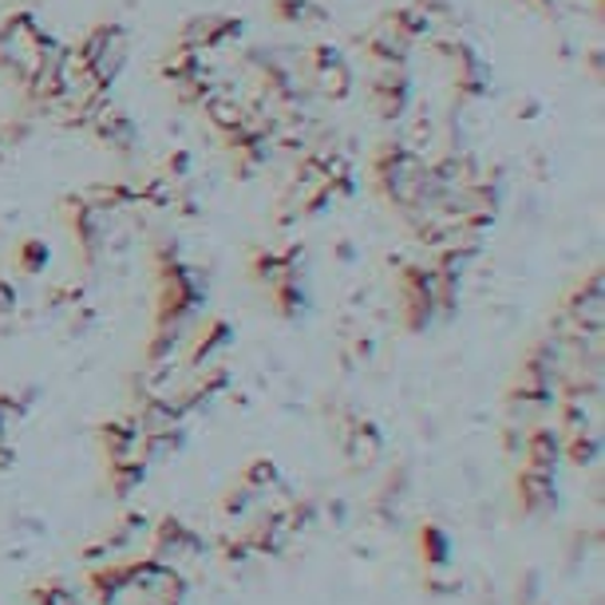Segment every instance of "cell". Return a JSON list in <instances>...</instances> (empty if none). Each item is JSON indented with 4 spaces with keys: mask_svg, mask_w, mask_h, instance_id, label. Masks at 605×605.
I'll return each mask as SVG.
<instances>
[{
    "mask_svg": "<svg viewBox=\"0 0 605 605\" xmlns=\"http://www.w3.org/2000/svg\"><path fill=\"white\" fill-rule=\"evenodd\" d=\"M376 182L384 190V199L400 210V214H412L427 202L432 194V167L420 151L396 142V147H384L376 159Z\"/></svg>",
    "mask_w": 605,
    "mask_h": 605,
    "instance_id": "6da1fadb",
    "label": "cell"
},
{
    "mask_svg": "<svg viewBox=\"0 0 605 605\" xmlns=\"http://www.w3.org/2000/svg\"><path fill=\"white\" fill-rule=\"evenodd\" d=\"M52 47L56 44L47 40V32L40 29L29 12H17V17L4 20V29H0V64L9 67L20 84H29V79L36 76L40 67H44V60L52 56Z\"/></svg>",
    "mask_w": 605,
    "mask_h": 605,
    "instance_id": "7a4b0ae2",
    "label": "cell"
},
{
    "mask_svg": "<svg viewBox=\"0 0 605 605\" xmlns=\"http://www.w3.org/2000/svg\"><path fill=\"white\" fill-rule=\"evenodd\" d=\"M79 56L87 60L92 76L99 79V87H112L115 76L124 72L127 56H131V40L119 24H99L92 36L79 44Z\"/></svg>",
    "mask_w": 605,
    "mask_h": 605,
    "instance_id": "3957f363",
    "label": "cell"
},
{
    "mask_svg": "<svg viewBox=\"0 0 605 605\" xmlns=\"http://www.w3.org/2000/svg\"><path fill=\"white\" fill-rule=\"evenodd\" d=\"M570 312V325H574V341H586L594 332H602V321H605V294H602V274H590L586 282L577 285L574 301L566 305Z\"/></svg>",
    "mask_w": 605,
    "mask_h": 605,
    "instance_id": "277c9868",
    "label": "cell"
},
{
    "mask_svg": "<svg viewBox=\"0 0 605 605\" xmlns=\"http://www.w3.org/2000/svg\"><path fill=\"white\" fill-rule=\"evenodd\" d=\"M312 84L317 92L329 95V99H344L352 92V67L344 64L341 52H332V47H317L312 52Z\"/></svg>",
    "mask_w": 605,
    "mask_h": 605,
    "instance_id": "5b68a950",
    "label": "cell"
},
{
    "mask_svg": "<svg viewBox=\"0 0 605 605\" xmlns=\"http://www.w3.org/2000/svg\"><path fill=\"white\" fill-rule=\"evenodd\" d=\"M202 112H206V119L217 127V131H226V135H234L237 127L250 119V107L237 104L234 95H222V92L206 95V99H202Z\"/></svg>",
    "mask_w": 605,
    "mask_h": 605,
    "instance_id": "8992f818",
    "label": "cell"
},
{
    "mask_svg": "<svg viewBox=\"0 0 605 605\" xmlns=\"http://www.w3.org/2000/svg\"><path fill=\"white\" fill-rule=\"evenodd\" d=\"M349 455H352V464H360V467L376 464V459H380V435H376V427H372V424L352 427Z\"/></svg>",
    "mask_w": 605,
    "mask_h": 605,
    "instance_id": "52a82bcc",
    "label": "cell"
},
{
    "mask_svg": "<svg viewBox=\"0 0 605 605\" xmlns=\"http://www.w3.org/2000/svg\"><path fill=\"white\" fill-rule=\"evenodd\" d=\"M554 459H559V444H554V435L550 432H534L530 439V471H550L554 475Z\"/></svg>",
    "mask_w": 605,
    "mask_h": 605,
    "instance_id": "ba28073f",
    "label": "cell"
},
{
    "mask_svg": "<svg viewBox=\"0 0 605 605\" xmlns=\"http://www.w3.org/2000/svg\"><path fill=\"white\" fill-rule=\"evenodd\" d=\"M372 107L380 119H400L407 107V87H372Z\"/></svg>",
    "mask_w": 605,
    "mask_h": 605,
    "instance_id": "9c48e42d",
    "label": "cell"
},
{
    "mask_svg": "<svg viewBox=\"0 0 605 605\" xmlns=\"http://www.w3.org/2000/svg\"><path fill=\"white\" fill-rule=\"evenodd\" d=\"M226 341H230V325H222V321L210 325V337H206V341H199V349L190 352V364H202V360H206L210 352L222 349V344H226Z\"/></svg>",
    "mask_w": 605,
    "mask_h": 605,
    "instance_id": "30bf717a",
    "label": "cell"
},
{
    "mask_svg": "<svg viewBox=\"0 0 605 605\" xmlns=\"http://www.w3.org/2000/svg\"><path fill=\"white\" fill-rule=\"evenodd\" d=\"M420 542H424V554L432 566H444L447 562V539L439 534L435 527H424V534H420Z\"/></svg>",
    "mask_w": 605,
    "mask_h": 605,
    "instance_id": "8fae6325",
    "label": "cell"
},
{
    "mask_svg": "<svg viewBox=\"0 0 605 605\" xmlns=\"http://www.w3.org/2000/svg\"><path fill=\"white\" fill-rule=\"evenodd\" d=\"M44 262H47L44 242H24V250H20V269L36 274V269H44Z\"/></svg>",
    "mask_w": 605,
    "mask_h": 605,
    "instance_id": "7c38bea8",
    "label": "cell"
},
{
    "mask_svg": "<svg viewBox=\"0 0 605 605\" xmlns=\"http://www.w3.org/2000/svg\"><path fill=\"white\" fill-rule=\"evenodd\" d=\"M250 487H262V482H274V464H269V459H257L254 467H250Z\"/></svg>",
    "mask_w": 605,
    "mask_h": 605,
    "instance_id": "4fadbf2b",
    "label": "cell"
},
{
    "mask_svg": "<svg viewBox=\"0 0 605 605\" xmlns=\"http://www.w3.org/2000/svg\"><path fill=\"white\" fill-rule=\"evenodd\" d=\"M12 305H17V294H12V285L0 282V312H9Z\"/></svg>",
    "mask_w": 605,
    "mask_h": 605,
    "instance_id": "5bb4252c",
    "label": "cell"
}]
</instances>
